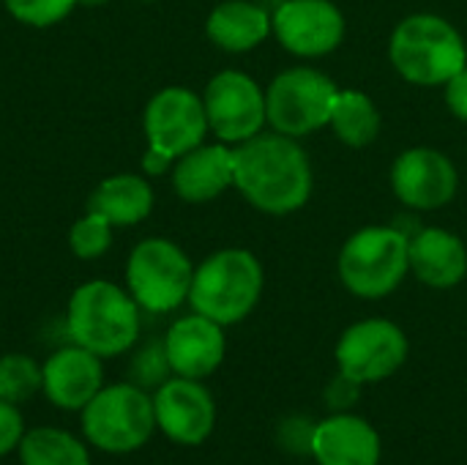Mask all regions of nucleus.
Returning <instances> with one entry per match:
<instances>
[{
  "mask_svg": "<svg viewBox=\"0 0 467 465\" xmlns=\"http://www.w3.org/2000/svg\"><path fill=\"white\" fill-rule=\"evenodd\" d=\"M233 184L265 214H293L312 195V164L296 137L254 134L233 151Z\"/></svg>",
  "mask_w": 467,
  "mask_h": 465,
  "instance_id": "nucleus-1",
  "label": "nucleus"
},
{
  "mask_svg": "<svg viewBox=\"0 0 467 465\" xmlns=\"http://www.w3.org/2000/svg\"><path fill=\"white\" fill-rule=\"evenodd\" d=\"M394 69L413 85H446L467 66V47L460 30L435 14L402 19L389 44Z\"/></svg>",
  "mask_w": 467,
  "mask_h": 465,
  "instance_id": "nucleus-2",
  "label": "nucleus"
},
{
  "mask_svg": "<svg viewBox=\"0 0 467 465\" xmlns=\"http://www.w3.org/2000/svg\"><path fill=\"white\" fill-rule=\"evenodd\" d=\"M66 326L74 345L96 356H118L129 351L140 334L137 301L112 282H88L74 291Z\"/></svg>",
  "mask_w": 467,
  "mask_h": 465,
  "instance_id": "nucleus-3",
  "label": "nucleus"
},
{
  "mask_svg": "<svg viewBox=\"0 0 467 465\" xmlns=\"http://www.w3.org/2000/svg\"><path fill=\"white\" fill-rule=\"evenodd\" d=\"M263 293V266L246 249H222L211 255L192 280L189 301L194 312L230 326L244 321Z\"/></svg>",
  "mask_w": 467,
  "mask_h": 465,
  "instance_id": "nucleus-4",
  "label": "nucleus"
},
{
  "mask_svg": "<svg viewBox=\"0 0 467 465\" xmlns=\"http://www.w3.org/2000/svg\"><path fill=\"white\" fill-rule=\"evenodd\" d=\"M410 238L397 227H364L339 252V280L361 299H383L410 271Z\"/></svg>",
  "mask_w": 467,
  "mask_h": 465,
  "instance_id": "nucleus-5",
  "label": "nucleus"
},
{
  "mask_svg": "<svg viewBox=\"0 0 467 465\" xmlns=\"http://www.w3.org/2000/svg\"><path fill=\"white\" fill-rule=\"evenodd\" d=\"M85 439L101 452L126 455L140 449L156 430L153 400L134 384L101 386L82 408Z\"/></svg>",
  "mask_w": 467,
  "mask_h": 465,
  "instance_id": "nucleus-6",
  "label": "nucleus"
},
{
  "mask_svg": "<svg viewBox=\"0 0 467 465\" xmlns=\"http://www.w3.org/2000/svg\"><path fill=\"white\" fill-rule=\"evenodd\" d=\"M339 88L326 74L298 66L274 77L265 90V118L274 132L304 137L331 123Z\"/></svg>",
  "mask_w": 467,
  "mask_h": 465,
  "instance_id": "nucleus-7",
  "label": "nucleus"
},
{
  "mask_svg": "<svg viewBox=\"0 0 467 465\" xmlns=\"http://www.w3.org/2000/svg\"><path fill=\"white\" fill-rule=\"evenodd\" d=\"M194 269L181 247L167 238H148L134 247L126 266L131 299L148 312H170L189 299Z\"/></svg>",
  "mask_w": 467,
  "mask_h": 465,
  "instance_id": "nucleus-8",
  "label": "nucleus"
},
{
  "mask_svg": "<svg viewBox=\"0 0 467 465\" xmlns=\"http://www.w3.org/2000/svg\"><path fill=\"white\" fill-rule=\"evenodd\" d=\"M408 359V337L405 332L386 321V318H369L361 323H353L339 345H337V362L345 378L356 384H372L394 375Z\"/></svg>",
  "mask_w": 467,
  "mask_h": 465,
  "instance_id": "nucleus-9",
  "label": "nucleus"
},
{
  "mask_svg": "<svg viewBox=\"0 0 467 465\" xmlns=\"http://www.w3.org/2000/svg\"><path fill=\"white\" fill-rule=\"evenodd\" d=\"M208 129L224 143H246L260 134L265 118V93L260 85L241 71H222L205 88Z\"/></svg>",
  "mask_w": 467,
  "mask_h": 465,
  "instance_id": "nucleus-10",
  "label": "nucleus"
},
{
  "mask_svg": "<svg viewBox=\"0 0 467 465\" xmlns=\"http://www.w3.org/2000/svg\"><path fill=\"white\" fill-rule=\"evenodd\" d=\"M208 132L205 101L189 88H164L145 107V134L153 151L175 159L202 143Z\"/></svg>",
  "mask_w": 467,
  "mask_h": 465,
  "instance_id": "nucleus-11",
  "label": "nucleus"
},
{
  "mask_svg": "<svg viewBox=\"0 0 467 465\" xmlns=\"http://www.w3.org/2000/svg\"><path fill=\"white\" fill-rule=\"evenodd\" d=\"M271 27L282 47L301 58L328 55L345 38V16L331 0H285Z\"/></svg>",
  "mask_w": 467,
  "mask_h": 465,
  "instance_id": "nucleus-12",
  "label": "nucleus"
},
{
  "mask_svg": "<svg viewBox=\"0 0 467 465\" xmlns=\"http://www.w3.org/2000/svg\"><path fill=\"white\" fill-rule=\"evenodd\" d=\"M457 167L435 148H410L397 156L391 167L394 195L419 211H435L457 195Z\"/></svg>",
  "mask_w": 467,
  "mask_h": 465,
  "instance_id": "nucleus-13",
  "label": "nucleus"
},
{
  "mask_svg": "<svg viewBox=\"0 0 467 465\" xmlns=\"http://www.w3.org/2000/svg\"><path fill=\"white\" fill-rule=\"evenodd\" d=\"M156 425L178 444H202L216 422V406L205 386L194 378H172L156 389L153 397Z\"/></svg>",
  "mask_w": 467,
  "mask_h": 465,
  "instance_id": "nucleus-14",
  "label": "nucleus"
},
{
  "mask_svg": "<svg viewBox=\"0 0 467 465\" xmlns=\"http://www.w3.org/2000/svg\"><path fill=\"white\" fill-rule=\"evenodd\" d=\"M164 351L172 373L181 378H205L224 359V334L222 326L200 312L181 318L164 337Z\"/></svg>",
  "mask_w": 467,
  "mask_h": 465,
  "instance_id": "nucleus-15",
  "label": "nucleus"
},
{
  "mask_svg": "<svg viewBox=\"0 0 467 465\" xmlns=\"http://www.w3.org/2000/svg\"><path fill=\"white\" fill-rule=\"evenodd\" d=\"M44 395L66 411L85 408L101 389V362L82 345L60 348L41 367Z\"/></svg>",
  "mask_w": 467,
  "mask_h": 465,
  "instance_id": "nucleus-16",
  "label": "nucleus"
},
{
  "mask_svg": "<svg viewBox=\"0 0 467 465\" xmlns=\"http://www.w3.org/2000/svg\"><path fill=\"white\" fill-rule=\"evenodd\" d=\"M309 452L320 465H378L380 439L369 422L353 414H337L312 430Z\"/></svg>",
  "mask_w": 467,
  "mask_h": 465,
  "instance_id": "nucleus-17",
  "label": "nucleus"
},
{
  "mask_svg": "<svg viewBox=\"0 0 467 465\" xmlns=\"http://www.w3.org/2000/svg\"><path fill=\"white\" fill-rule=\"evenodd\" d=\"M410 271L430 288L446 291L465 280L467 274V249L465 244L443 230V227H427L410 241Z\"/></svg>",
  "mask_w": 467,
  "mask_h": 465,
  "instance_id": "nucleus-18",
  "label": "nucleus"
},
{
  "mask_svg": "<svg viewBox=\"0 0 467 465\" xmlns=\"http://www.w3.org/2000/svg\"><path fill=\"white\" fill-rule=\"evenodd\" d=\"M233 184V151L224 145H197L181 156L172 186L186 203H208Z\"/></svg>",
  "mask_w": 467,
  "mask_h": 465,
  "instance_id": "nucleus-19",
  "label": "nucleus"
},
{
  "mask_svg": "<svg viewBox=\"0 0 467 465\" xmlns=\"http://www.w3.org/2000/svg\"><path fill=\"white\" fill-rule=\"evenodd\" d=\"M271 30L268 11L249 0H224L205 22L208 38L227 52H249L263 44Z\"/></svg>",
  "mask_w": 467,
  "mask_h": 465,
  "instance_id": "nucleus-20",
  "label": "nucleus"
},
{
  "mask_svg": "<svg viewBox=\"0 0 467 465\" xmlns=\"http://www.w3.org/2000/svg\"><path fill=\"white\" fill-rule=\"evenodd\" d=\"M153 208V189L140 175H112L96 186L88 211L104 217L109 225L126 227L142 222Z\"/></svg>",
  "mask_w": 467,
  "mask_h": 465,
  "instance_id": "nucleus-21",
  "label": "nucleus"
},
{
  "mask_svg": "<svg viewBox=\"0 0 467 465\" xmlns=\"http://www.w3.org/2000/svg\"><path fill=\"white\" fill-rule=\"evenodd\" d=\"M331 126L345 145L364 148V145L375 143V137L380 132V112L367 93L339 90L334 112H331Z\"/></svg>",
  "mask_w": 467,
  "mask_h": 465,
  "instance_id": "nucleus-22",
  "label": "nucleus"
},
{
  "mask_svg": "<svg viewBox=\"0 0 467 465\" xmlns=\"http://www.w3.org/2000/svg\"><path fill=\"white\" fill-rule=\"evenodd\" d=\"M22 465H90L85 444L57 428H38L19 441Z\"/></svg>",
  "mask_w": 467,
  "mask_h": 465,
  "instance_id": "nucleus-23",
  "label": "nucleus"
},
{
  "mask_svg": "<svg viewBox=\"0 0 467 465\" xmlns=\"http://www.w3.org/2000/svg\"><path fill=\"white\" fill-rule=\"evenodd\" d=\"M44 384L41 367L22 354H8L0 359V400L25 403L30 400Z\"/></svg>",
  "mask_w": 467,
  "mask_h": 465,
  "instance_id": "nucleus-24",
  "label": "nucleus"
},
{
  "mask_svg": "<svg viewBox=\"0 0 467 465\" xmlns=\"http://www.w3.org/2000/svg\"><path fill=\"white\" fill-rule=\"evenodd\" d=\"M109 222L99 214H85L82 219L74 222L71 227V236H68V244L74 249L77 258L82 260H90V258H99L107 252L109 241H112V233H109Z\"/></svg>",
  "mask_w": 467,
  "mask_h": 465,
  "instance_id": "nucleus-25",
  "label": "nucleus"
},
{
  "mask_svg": "<svg viewBox=\"0 0 467 465\" xmlns=\"http://www.w3.org/2000/svg\"><path fill=\"white\" fill-rule=\"evenodd\" d=\"M74 5L77 0H5V8L11 11V16L33 27H47V25L60 22Z\"/></svg>",
  "mask_w": 467,
  "mask_h": 465,
  "instance_id": "nucleus-26",
  "label": "nucleus"
},
{
  "mask_svg": "<svg viewBox=\"0 0 467 465\" xmlns=\"http://www.w3.org/2000/svg\"><path fill=\"white\" fill-rule=\"evenodd\" d=\"M170 359H167V351H164V343L153 340L150 345H145L134 362H131V378H134V386L145 389V386H161L167 381V373H170Z\"/></svg>",
  "mask_w": 467,
  "mask_h": 465,
  "instance_id": "nucleus-27",
  "label": "nucleus"
},
{
  "mask_svg": "<svg viewBox=\"0 0 467 465\" xmlns=\"http://www.w3.org/2000/svg\"><path fill=\"white\" fill-rule=\"evenodd\" d=\"M22 436H25V425L19 408L8 400H0V458L14 452Z\"/></svg>",
  "mask_w": 467,
  "mask_h": 465,
  "instance_id": "nucleus-28",
  "label": "nucleus"
},
{
  "mask_svg": "<svg viewBox=\"0 0 467 465\" xmlns=\"http://www.w3.org/2000/svg\"><path fill=\"white\" fill-rule=\"evenodd\" d=\"M446 104L460 121L467 123V66L446 82Z\"/></svg>",
  "mask_w": 467,
  "mask_h": 465,
  "instance_id": "nucleus-29",
  "label": "nucleus"
},
{
  "mask_svg": "<svg viewBox=\"0 0 467 465\" xmlns=\"http://www.w3.org/2000/svg\"><path fill=\"white\" fill-rule=\"evenodd\" d=\"M170 162H172L170 156H164V153L148 148V153H145V159H142V167H145V173H150V175H161V173L170 167Z\"/></svg>",
  "mask_w": 467,
  "mask_h": 465,
  "instance_id": "nucleus-30",
  "label": "nucleus"
},
{
  "mask_svg": "<svg viewBox=\"0 0 467 465\" xmlns=\"http://www.w3.org/2000/svg\"><path fill=\"white\" fill-rule=\"evenodd\" d=\"M77 3H82V5H101V3H107V0H77Z\"/></svg>",
  "mask_w": 467,
  "mask_h": 465,
  "instance_id": "nucleus-31",
  "label": "nucleus"
}]
</instances>
